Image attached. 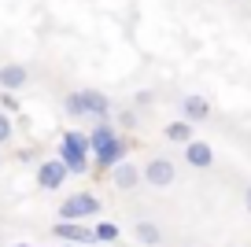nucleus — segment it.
I'll return each mask as SVG.
<instances>
[{"label":"nucleus","instance_id":"aec40b11","mask_svg":"<svg viewBox=\"0 0 251 247\" xmlns=\"http://www.w3.org/2000/svg\"><path fill=\"white\" fill-rule=\"evenodd\" d=\"M15 247H33V244H15Z\"/></svg>","mask_w":251,"mask_h":247},{"label":"nucleus","instance_id":"1a4fd4ad","mask_svg":"<svg viewBox=\"0 0 251 247\" xmlns=\"http://www.w3.org/2000/svg\"><path fill=\"white\" fill-rule=\"evenodd\" d=\"M181 118H188V122H207L211 118V100L207 96H185L181 100Z\"/></svg>","mask_w":251,"mask_h":247},{"label":"nucleus","instance_id":"0eeeda50","mask_svg":"<svg viewBox=\"0 0 251 247\" xmlns=\"http://www.w3.org/2000/svg\"><path fill=\"white\" fill-rule=\"evenodd\" d=\"M111 185H115L118 188V192H129V188H137V185H141V170H137V166H133V162H118V166H111Z\"/></svg>","mask_w":251,"mask_h":247},{"label":"nucleus","instance_id":"f3484780","mask_svg":"<svg viewBox=\"0 0 251 247\" xmlns=\"http://www.w3.org/2000/svg\"><path fill=\"white\" fill-rule=\"evenodd\" d=\"M118 122H122L126 129H133V125H137V115H133V111H122V115H118Z\"/></svg>","mask_w":251,"mask_h":247},{"label":"nucleus","instance_id":"423d86ee","mask_svg":"<svg viewBox=\"0 0 251 247\" xmlns=\"http://www.w3.org/2000/svg\"><path fill=\"white\" fill-rule=\"evenodd\" d=\"M52 236L55 240H63V244H93L96 240V232L93 229H85L81 222H59V225H52Z\"/></svg>","mask_w":251,"mask_h":247},{"label":"nucleus","instance_id":"f257e3e1","mask_svg":"<svg viewBox=\"0 0 251 247\" xmlns=\"http://www.w3.org/2000/svg\"><path fill=\"white\" fill-rule=\"evenodd\" d=\"M63 111L71 118H96V122H107L111 118V96L100 89H78L63 100Z\"/></svg>","mask_w":251,"mask_h":247},{"label":"nucleus","instance_id":"7ed1b4c3","mask_svg":"<svg viewBox=\"0 0 251 247\" xmlns=\"http://www.w3.org/2000/svg\"><path fill=\"white\" fill-rule=\"evenodd\" d=\"M100 214V199L93 192H74L59 203V218L63 222H81V218H96Z\"/></svg>","mask_w":251,"mask_h":247},{"label":"nucleus","instance_id":"dca6fc26","mask_svg":"<svg viewBox=\"0 0 251 247\" xmlns=\"http://www.w3.org/2000/svg\"><path fill=\"white\" fill-rule=\"evenodd\" d=\"M0 107H4V111H8V115H11V111H19V107H23V103L15 100V93H8V89H4V93H0Z\"/></svg>","mask_w":251,"mask_h":247},{"label":"nucleus","instance_id":"6ab92c4d","mask_svg":"<svg viewBox=\"0 0 251 247\" xmlns=\"http://www.w3.org/2000/svg\"><path fill=\"white\" fill-rule=\"evenodd\" d=\"M63 247H81V244H63Z\"/></svg>","mask_w":251,"mask_h":247},{"label":"nucleus","instance_id":"f03ea898","mask_svg":"<svg viewBox=\"0 0 251 247\" xmlns=\"http://www.w3.org/2000/svg\"><path fill=\"white\" fill-rule=\"evenodd\" d=\"M59 159L67 162L71 173H85L89 170V159H93V148H89V133L78 129H67L59 140Z\"/></svg>","mask_w":251,"mask_h":247},{"label":"nucleus","instance_id":"4468645a","mask_svg":"<svg viewBox=\"0 0 251 247\" xmlns=\"http://www.w3.org/2000/svg\"><path fill=\"white\" fill-rule=\"evenodd\" d=\"M93 232H96V240H103V244H115L118 240V225L115 222H100Z\"/></svg>","mask_w":251,"mask_h":247},{"label":"nucleus","instance_id":"6e6552de","mask_svg":"<svg viewBox=\"0 0 251 247\" xmlns=\"http://www.w3.org/2000/svg\"><path fill=\"white\" fill-rule=\"evenodd\" d=\"M185 162L196 166V170H207V166H214V148L203 144V140H188L185 144Z\"/></svg>","mask_w":251,"mask_h":247},{"label":"nucleus","instance_id":"9b49d317","mask_svg":"<svg viewBox=\"0 0 251 247\" xmlns=\"http://www.w3.org/2000/svg\"><path fill=\"white\" fill-rule=\"evenodd\" d=\"M93 159H96V166H100V170H111V166H118V162L126 159V140H122V137H115L107 148L93 151Z\"/></svg>","mask_w":251,"mask_h":247},{"label":"nucleus","instance_id":"39448f33","mask_svg":"<svg viewBox=\"0 0 251 247\" xmlns=\"http://www.w3.org/2000/svg\"><path fill=\"white\" fill-rule=\"evenodd\" d=\"M144 181H148L151 188H170L174 181H177V166H174L170 159H163V155H155V159L144 162Z\"/></svg>","mask_w":251,"mask_h":247},{"label":"nucleus","instance_id":"20e7f679","mask_svg":"<svg viewBox=\"0 0 251 247\" xmlns=\"http://www.w3.org/2000/svg\"><path fill=\"white\" fill-rule=\"evenodd\" d=\"M67 177H71V170H67V162L55 155V159H45L37 166V185L45 188V192H55V188L67 185Z\"/></svg>","mask_w":251,"mask_h":247},{"label":"nucleus","instance_id":"ddd939ff","mask_svg":"<svg viewBox=\"0 0 251 247\" xmlns=\"http://www.w3.org/2000/svg\"><path fill=\"white\" fill-rule=\"evenodd\" d=\"M137 240H141V244H148V247H155L159 240H163V232H159L155 222H137Z\"/></svg>","mask_w":251,"mask_h":247},{"label":"nucleus","instance_id":"2eb2a0df","mask_svg":"<svg viewBox=\"0 0 251 247\" xmlns=\"http://www.w3.org/2000/svg\"><path fill=\"white\" fill-rule=\"evenodd\" d=\"M11 133H15V129H11L8 111H0V144H8V140H11Z\"/></svg>","mask_w":251,"mask_h":247},{"label":"nucleus","instance_id":"f8f14e48","mask_svg":"<svg viewBox=\"0 0 251 247\" xmlns=\"http://www.w3.org/2000/svg\"><path fill=\"white\" fill-rule=\"evenodd\" d=\"M163 137L170 140V144H188V140H192V122H188V118H177V122H170L163 129Z\"/></svg>","mask_w":251,"mask_h":247},{"label":"nucleus","instance_id":"a211bd4d","mask_svg":"<svg viewBox=\"0 0 251 247\" xmlns=\"http://www.w3.org/2000/svg\"><path fill=\"white\" fill-rule=\"evenodd\" d=\"M244 207H248V214H251V188H244Z\"/></svg>","mask_w":251,"mask_h":247},{"label":"nucleus","instance_id":"9d476101","mask_svg":"<svg viewBox=\"0 0 251 247\" xmlns=\"http://www.w3.org/2000/svg\"><path fill=\"white\" fill-rule=\"evenodd\" d=\"M26 81H30V70H26L23 63H4V67H0V89L15 93V89H23Z\"/></svg>","mask_w":251,"mask_h":247}]
</instances>
